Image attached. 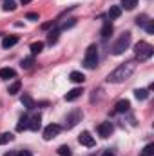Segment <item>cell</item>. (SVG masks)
<instances>
[{
  "instance_id": "1",
  "label": "cell",
  "mask_w": 154,
  "mask_h": 156,
  "mask_svg": "<svg viewBox=\"0 0 154 156\" xmlns=\"http://www.w3.org/2000/svg\"><path fill=\"white\" fill-rule=\"evenodd\" d=\"M134 71H136V62H134V60H129V62L118 66L114 71L107 76V82H109V83H121V82H125L127 78L132 76Z\"/></svg>"
},
{
  "instance_id": "2",
  "label": "cell",
  "mask_w": 154,
  "mask_h": 156,
  "mask_svg": "<svg viewBox=\"0 0 154 156\" xmlns=\"http://www.w3.org/2000/svg\"><path fill=\"white\" fill-rule=\"evenodd\" d=\"M134 55H136V58L140 62H145L154 55V47L151 44H147V42H138L134 45Z\"/></svg>"
},
{
  "instance_id": "3",
  "label": "cell",
  "mask_w": 154,
  "mask_h": 156,
  "mask_svg": "<svg viewBox=\"0 0 154 156\" xmlns=\"http://www.w3.org/2000/svg\"><path fill=\"white\" fill-rule=\"evenodd\" d=\"M131 37H132V35H131L129 31L121 33V35L118 37V40L113 44V47H111V53H113V55H116V56H118V55H121V53H123V51L129 47V44H131Z\"/></svg>"
},
{
  "instance_id": "4",
  "label": "cell",
  "mask_w": 154,
  "mask_h": 156,
  "mask_svg": "<svg viewBox=\"0 0 154 156\" xmlns=\"http://www.w3.org/2000/svg\"><path fill=\"white\" fill-rule=\"evenodd\" d=\"M83 66H85L87 69H94V67L98 66V47H96L94 44L87 47L85 58H83Z\"/></svg>"
},
{
  "instance_id": "5",
  "label": "cell",
  "mask_w": 154,
  "mask_h": 156,
  "mask_svg": "<svg viewBox=\"0 0 154 156\" xmlns=\"http://www.w3.org/2000/svg\"><path fill=\"white\" fill-rule=\"evenodd\" d=\"M82 116H83V115H82L80 109H75L73 113H69V115L65 116V129H73L78 122H82Z\"/></svg>"
},
{
  "instance_id": "6",
  "label": "cell",
  "mask_w": 154,
  "mask_h": 156,
  "mask_svg": "<svg viewBox=\"0 0 154 156\" xmlns=\"http://www.w3.org/2000/svg\"><path fill=\"white\" fill-rule=\"evenodd\" d=\"M62 131V127L58 123H51L44 129V140H53L54 136H58V133Z\"/></svg>"
},
{
  "instance_id": "7",
  "label": "cell",
  "mask_w": 154,
  "mask_h": 156,
  "mask_svg": "<svg viewBox=\"0 0 154 156\" xmlns=\"http://www.w3.org/2000/svg\"><path fill=\"white\" fill-rule=\"evenodd\" d=\"M96 131H98V134H100L102 138H109V136L113 134L114 127H113V123H111V122H103V123H100V125L96 127Z\"/></svg>"
},
{
  "instance_id": "8",
  "label": "cell",
  "mask_w": 154,
  "mask_h": 156,
  "mask_svg": "<svg viewBox=\"0 0 154 156\" xmlns=\"http://www.w3.org/2000/svg\"><path fill=\"white\" fill-rule=\"evenodd\" d=\"M78 142H80L82 145H85V147H93V145H94V138L91 136L89 131H83V133L78 136Z\"/></svg>"
},
{
  "instance_id": "9",
  "label": "cell",
  "mask_w": 154,
  "mask_h": 156,
  "mask_svg": "<svg viewBox=\"0 0 154 156\" xmlns=\"http://www.w3.org/2000/svg\"><path fill=\"white\" fill-rule=\"evenodd\" d=\"M82 93H83L82 87H75V89H71V91L65 94V102H75V100H78V98L82 96Z\"/></svg>"
},
{
  "instance_id": "10",
  "label": "cell",
  "mask_w": 154,
  "mask_h": 156,
  "mask_svg": "<svg viewBox=\"0 0 154 156\" xmlns=\"http://www.w3.org/2000/svg\"><path fill=\"white\" fill-rule=\"evenodd\" d=\"M129 107H131V102H129V100H120V102L114 105V113H118V115L127 113V111H129Z\"/></svg>"
},
{
  "instance_id": "11",
  "label": "cell",
  "mask_w": 154,
  "mask_h": 156,
  "mask_svg": "<svg viewBox=\"0 0 154 156\" xmlns=\"http://www.w3.org/2000/svg\"><path fill=\"white\" fill-rule=\"evenodd\" d=\"M40 127H42V116H40V115L29 118V129H31V131H38Z\"/></svg>"
},
{
  "instance_id": "12",
  "label": "cell",
  "mask_w": 154,
  "mask_h": 156,
  "mask_svg": "<svg viewBox=\"0 0 154 156\" xmlns=\"http://www.w3.org/2000/svg\"><path fill=\"white\" fill-rule=\"evenodd\" d=\"M15 44H18V37H15V35L5 37V38L2 40V47H4V49H9V47H13Z\"/></svg>"
},
{
  "instance_id": "13",
  "label": "cell",
  "mask_w": 154,
  "mask_h": 156,
  "mask_svg": "<svg viewBox=\"0 0 154 156\" xmlns=\"http://www.w3.org/2000/svg\"><path fill=\"white\" fill-rule=\"evenodd\" d=\"M111 35H113V24H111V22H105L103 27H102V38L107 40Z\"/></svg>"
},
{
  "instance_id": "14",
  "label": "cell",
  "mask_w": 154,
  "mask_h": 156,
  "mask_svg": "<svg viewBox=\"0 0 154 156\" xmlns=\"http://www.w3.org/2000/svg\"><path fill=\"white\" fill-rule=\"evenodd\" d=\"M15 76H16L15 69H11V67H4V69H0V78L9 80V78H15Z\"/></svg>"
},
{
  "instance_id": "15",
  "label": "cell",
  "mask_w": 154,
  "mask_h": 156,
  "mask_svg": "<svg viewBox=\"0 0 154 156\" xmlns=\"http://www.w3.org/2000/svg\"><path fill=\"white\" fill-rule=\"evenodd\" d=\"M20 102H22V105H24L26 109H35V100H33L29 94H24Z\"/></svg>"
},
{
  "instance_id": "16",
  "label": "cell",
  "mask_w": 154,
  "mask_h": 156,
  "mask_svg": "<svg viewBox=\"0 0 154 156\" xmlns=\"http://www.w3.org/2000/svg\"><path fill=\"white\" fill-rule=\"evenodd\" d=\"M120 15H121V7H120V5H111V9H109V18H111V20H116V18H120Z\"/></svg>"
},
{
  "instance_id": "17",
  "label": "cell",
  "mask_w": 154,
  "mask_h": 156,
  "mask_svg": "<svg viewBox=\"0 0 154 156\" xmlns=\"http://www.w3.org/2000/svg\"><path fill=\"white\" fill-rule=\"evenodd\" d=\"M69 80H71V82H75V83H83V80H85V76H83V73H78V71H73V73L69 75Z\"/></svg>"
},
{
  "instance_id": "18",
  "label": "cell",
  "mask_w": 154,
  "mask_h": 156,
  "mask_svg": "<svg viewBox=\"0 0 154 156\" xmlns=\"http://www.w3.org/2000/svg\"><path fill=\"white\" fill-rule=\"evenodd\" d=\"M24 129H29V118L27 116H22L16 123V131H24Z\"/></svg>"
},
{
  "instance_id": "19",
  "label": "cell",
  "mask_w": 154,
  "mask_h": 156,
  "mask_svg": "<svg viewBox=\"0 0 154 156\" xmlns=\"http://www.w3.org/2000/svg\"><path fill=\"white\" fill-rule=\"evenodd\" d=\"M20 87H22V82H20V80H15V82H13V83L9 85L7 93H9V94H16V93L20 91Z\"/></svg>"
},
{
  "instance_id": "20",
  "label": "cell",
  "mask_w": 154,
  "mask_h": 156,
  "mask_svg": "<svg viewBox=\"0 0 154 156\" xmlns=\"http://www.w3.org/2000/svg\"><path fill=\"white\" fill-rule=\"evenodd\" d=\"M13 134L11 133H0V145H5V144H9V142H13Z\"/></svg>"
},
{
  "instance_id": "21",
  "label": "cell",
  "mask_w": 154,
  "mask_h": 156,
  "mask_svg": "<svg viewBox=\"0 0 154 156\" xmlns=\"http://www.w3.org/2000/svg\"><path fill=\"white\" fill-rule=\"evenodd\" d=\"M136 5H138V0H121V7H123V9H127V11L134 9Z\"/></svg>"
},
{
  "instance_id": "22",
  "label": "cell",
  "mask_w": 154,
  "mask_h": 156,
  "mask_svg": "<svg viewBox=\"0 0 154 156\" xmlns=\"http://www.w3.org/2000/svg\"><path fill=\"white\" fill-rule=\"evenodd\" d=\"M2 9H4V11H15V9H16V2H15V0H4Z\"/></svg>"
},
{
  "instance_id": "23",
  "label": "cell",
  "mask_w": 154,
  "mask_h": 156,
  "mask_svg": "<svg viewBox=\"0 0 154 156\" xmlns=\"http://www.w3.org/2000/svg\"><path fill=\"white\" fill-rule=\"evenodd\" d=\"M134 96H136L138 100H145V98L149 96V89H136V91H134Z\"/></svg>"
},
{
  "instance_id": "24",
  "label": "cell",
  "mask_w": 154,
  "mask_h": 156,
  "mask_svg": "<svg viewBox=\"0 0 154 156\" xmlns=\"http://www.w3.org/2000/svg\"><path fill=\"white\" fill-rule=\"evenodd\" d=\"M58 35H60V31L58 29H54V31H51L49 35H47V42L53 45V44H56V40H58Z\"/></svg>"
},
{
  "instance_id": "25",
  "label": "cell",
  "mask_w": 154,
  "mask_h": 156,
  "mask_svg": "<svg viewBox=\"0 0 154 156\" xmlns=\"http://www.w3.org/2000/svg\"><path fill=\"white\" fill-rule=\"evenodd\" d=\"M42 49H44V42H35V44H31V53H33V55L42 53Z\"/></svg>"
},
{
  "instance_id": "26",
  "label": "cell",
  "mask_w": 154,
  "mask_h": 156,
  "mask_svg": "<svg viewBox=\"0 0 154 156\" xmlns=\"http://www.w3.org/2000/svg\"><path fill=\"white\" fill-rule=\"evenodd\" d=\"M33 64H35V58H33V56H27V58L22 60V67H24V69H31Z\"/></svg>"
},
{
  "instance_id": "27",
  "label": "cell",
  "mask_w": 154,
  "mask_h": 156,
  "mask_svg": "<svg viewBox=\"0 0 154 156\" xmlns=\"http://www.w3.org/2000/svg\"><path fill=\"white\" fill-rule=\"evenodd\" d=\"M140 156H154V144H149V145L140 153Z\"/></svg>"
},
{
  "instance_id": "28",
  "label": "cell",
  "mask_w": 154,
  "mask_h": 156,
  "mask_svg": "<svg viewBox=\"0 0 154 156\" xmlns=\"http://www.w3.org/2000/svg\"><path fill=\"white\" fill-rule=\"evenodd\" d=\"M58 156H71V149H69L67 145L58 147Z\"/></svg>"
},
{
  "instance_id": "29",
  "label": "cell",
  "mask_w": 154,
  "mask_h": 156,
  "mask_svg": "<svg viewBox=\"0 0 154 156\" xmlns=\"http://www.w3.org/2000/svg\"><path fill=\"white\" fill-rule=\"evenodd\" d=\"M147 22H149V20H147V16H145V15H143V16H138V18H136V24H138V26H145Z\"/></svg>"
},
{
  "instance_id": "30",
  "label": "cell",
  "mask_w": 154,
  "mask_h": 156,
  "mask_svg": "<svg viewBox=\"0 0 154 156\" xmlns=\"http://www.w3.org/2000/svg\"><path fill=\"white\" fill-rule=\"evenodd\" d=\"M145 29H147V33H149V35H152V33H154V26H152V20H149V22L145 24Z\"/></svg>"
},
{
  "instance_id": "31",
  "label": "cell",
  "mask_w": 154,
  "mask_h": 156,
  "mask_svg": "<svg viewBox=\"0 0 154 156\" xmlns=\"http://www.w3.org/2000/svg\"><path fill=\"white\" fill-rule=\"evenodd\" d=\"M26 18L35 22V20H38V13H27V16H26Z\"/></svg>"
},
{
  "instance_id": "32",
  "label": "cell",
  "mask_w": 154,
  "mask_h": 156,
  "mask_svg": "<svg viewBox=\"0 0 154 156\" xmlns=\"http://www.w3.org/2000/svg\"><path fill=\"white\" fill-rule=\"evenodd\" d=\"M16 156H33V154H31L29 151H20V153H18Z\"/></svg>"
},
{
  "instance_id": "33",
  "label": "cell",
  "mask_w": 154,
  "mask_h": 156,
  "mask_svg": "<svg viewBox=\"0 0 154 156\" xmlns=\"http://www.w3.org/2000/svg\"><path fill=\"white\" fill-rule=\"evenodd\" d=\"M102 156H113V151H103Z\"/></svg>"
},
{
  "instance_id": "34",
  "label": "cell",
  "mask_w": 154,
  "mask_h": 156,
  "mask_svg": "<svg viewBox=\"0 0 154 156\" xmlns=\"http://www.w3.org/2000/svg\"><path fill=\"white\" fill-rule=\"evenodd\" d=\"M20 2H22V4H27V2H31V0H20Z\"/></svg>"
},
{
  "instance_id": "35",
  "label": "cell",
  "mask_w": 154,
  "mask_h": 156,
  "mask_svg": "<svg viewBox=\"0 0 154 156\" xmlns=\"http://www.w3.org/2000/svg\"><path fill=\"white\" fill-rule=\"evenodd\" d=\"M5 156H16V154H15V153H7Z\"/></svg>"
}]
</instances>
